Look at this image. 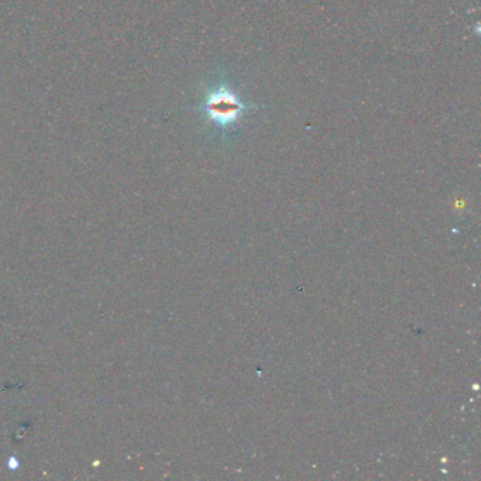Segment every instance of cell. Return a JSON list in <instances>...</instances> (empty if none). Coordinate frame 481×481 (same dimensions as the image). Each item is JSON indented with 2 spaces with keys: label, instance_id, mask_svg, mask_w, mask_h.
<instances>
[{
  "label": "cell",
  "instance_id": "cell-1",
  "mask_svg": "<svg viewBox=\"0 0 481 481\" xmlns=\"http://www.w3.org/2000/svg\"><path fill=\"white\" fill-rule=\"evenodd\" d=\"M205 111L206 115L216 125L229 126L239 119V116L244 111V105L233 92L222 88L208 98L205 104Z\"/></svg>",
  "mask_w": 481,
  "mask_h": 481
}]
</instances>
